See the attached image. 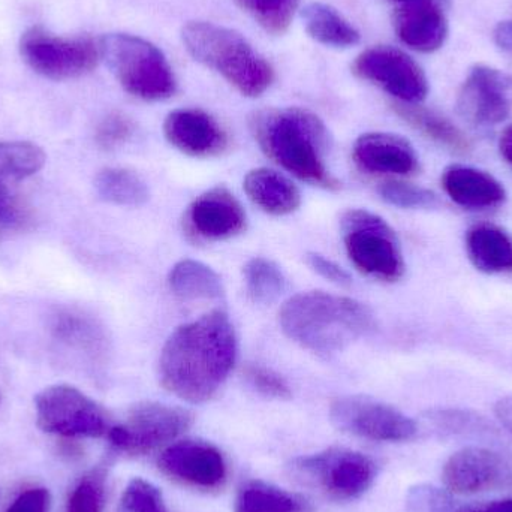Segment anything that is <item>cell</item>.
Wrapping results in <instances>:
<instances>
[{"mask_svg": "<svg viewBox=\"0 0 512 512\" xmlns=\"http://www.w3.org/2000/svg\"><path fill=\"white\" fill-rule=\"evenodd\" d=\"M101 60L125 92L143 101L174 96L177 81L165 54L152 42L131 33H108L99 38Z\"/></svg>", "mask_w": 512, "mask_h": 512, "instance_id": "5", "label": "cell"}, {"mask_svg": "<svg viewBox=\"0 0 512 512\" xmlns=\"http://www.w3.org/2000/svg\"><path fill=\"white\" fill-rule=\"evenodd\" d=\"M442 480L456 495L512 490V457L492 448H463L445 463Z\"/></svg>", "mask_w": 512, "mask_h": 512, "instance_id": "13", "label": "cell"}, {"mask_svg": "<svg viewBox=\"0 0 512 512\" xmlns=\"http://www.w3.org/2000/svg\"><path fill=\"white\" fill-rule=\"evenodd\" d=\"M454 512H512V499L487 502V504L468 505L456 508Z\"/></svg>", "mask_w": 512, "mask_h": 512, "instance_id": "41", "label": "cell"}, {"mask_svg": "<svg viewBox=\"0 0 512 512\" xmlns=\"http://www.w3.org/2000/svg\"><path fill=\"white\" fill-rule=\"evenodd\" d=\"M279 322L292 342L322 357L345 351L376 325L366 304L324 291L301 292L286 300Z\"/></svg>", "mask_w": 512, "mask_h": 512, "instance_id": "3", "label": "cell"}, {"mask_svg": "<svg viewBox=\"0 0 512 512\" xmlns=\"http://www.w3.org/2000/svg\"><path fill=\"white\" fill-rule=\"evenodd\" d=\"M349 261L360 273L397 282L405 273L399 237L387 221L366 209L348 210L340 221Z\"/></svg>", "mask_w": 512, "mask_h": 512, "instance_id": "6", "label": "cell"}, {"mask_svg": "<svg viewBox=\"0 0 512 512\" xmlns=\"http://www.w3.org/2000/svg\"><path fill=\"white\" fill-rule=\"evenodd\" d=\"M433 423L445 432L478 433L489 432V423L484 418L459 409H441L430 414Z\"/></svg>", "mask_w": 512, "mask_h": 512, "instance_id": "36", "label": "cell"}, {"mask_svg": "<svg viewBox=\"0 0 512 512\" xmlns=\"http://www.w3.org/2000/svg\"><path fill=\"white\" fill-rule=\"evenodd\" d=\"M47 161L44 150L30 141H0V182L14 183L32 177Z\"/></svg>", "mask_w": 512, "mask_h": 512, "instance_id": "28", "label": "cell"}, {"mask_svg": "<svg viewBox=\"0 0 512 512\" xmlns=\"http://www.w3.org/2000/svg\"><path fill=\"white\" fill-rule=\"evenodd\" d=\"M393 24L400 41L421 53L439 50L448 36V21L439 0L397 6Z\"/></svg>", "mask_w": 512, "mask_h": 512, "instance_id": "19", "label": "cell"}, {"mask_svg": "<svg viewBox=\"0 0 512 512\" xmlns=\"http://www.w3.org/2000/svg\"><path fill=\"white\" fill-rule=\"evenodd\" d=\"M394 111L415 131L420 132L433 143L460 155L471 152L472 144L468 135L438 111L421 107L420 104H403V102H397L394 105Z\"/></svg>", "mask_w": 512, "mask_h": 512, "instance_id": "23", "label": "cell"}, {"mask_svg": "<svg viewBox=\"0 0 512 512\" xmlns=\"http://www.w3.org/2000/svg\"><path fill=\"white\" fill-rule=\"evenodd\" d=\"M306 259L307 264L315 273H318L324 279L330 280L331 283L345 286L352 282L348 271L340 267L337 262L331 261L330 258H325L324 255L312 252V254H307Z\"/></svg>", "mask_w": 512, "mask_h": 512, "instance_id": "39", "label": "cell"}, {"mask_svg": "<svg viewBox=\"0 0 512 512\" xmlns=\"http://www.w3.org/2000/svg\"><path fill=\"white\" fill-rule=\"evenodd\" d=\"M168 286L182 300H215L224 294L221 276L209 265L182 259L168 274Z\"/></svg>", "mask_w": 512, "mask_h": 512, "instance_id": "25", "label": "cell"}, {"mask_svg": "<svg viewBox=\"0 0 512 512\" xmlns=\"http://www.w3.org/2000/svg\"><path fill=\"white\" fill-rule=\"evenodd\" d=\"M388 2L396 3L397 6L406 5V3L417 2V0H388Z\"/></svg>", "mask_w": 512, "mask_h": 512, "instance_id": "44", "label": "cell"}, {"mask_svg": "<svg viewBox=\"0 0 512 512\" xmlns=\"http://www.w3.org/2000/svg\"><path fill=\"white\" fill-rule=\"evenodd\" d=\"M246 292L256 304H271L285 292L286 277L271 259L256 256L243 268Z\"/></svg>", "mask_w": 512, "mask_h": 512, "instance_id": "29", "label": "cell"}, {"mask_svg": "<svg viewBox=\"0 0 512 512\" xmlns=\"http://www.w3.org/2000/svg\"><path fill=\"white\" fill-rule=\"evenodd\" d=\"M107 498V471L96 468L81 478L69 496L68 512H102Z\"/></svg>", "mask_w": 512, "mask_h": 512, "instance_id": "32", "label": "cell"}, {"mask_svg": "<svg viewBox=\"0 0 512 512\" xmlns=\"http://www.w3.org/2000/svg\"><path fill=\"white\" fill-rule=\"evenodd\" d=\"M164 135L171 146L191 158H216L230 147V135L224 126L198 108L171 111L165 117Z\"/></svg>", "mask_w": 512, "mask_h": 512, "instance_id": "17", "label": "cell"}, {"mask_svg": "<svg viewBox=\"0 0 512 512\" xmlns=\"http://www.w3.org/2000/svg\"><path fill=\"white\" fill-rule=\"evenodd\" d=\"M246 381L256 393L268 399L286 400L291 397V388L280 373L261 364H251L245 370Z\"/></svg>", "mask_w": 512, "mask_h": 512, "instance_id": "34", "label": "cell"}, {"mask_svg": "<svg viewBox=\"0 0 512 512\" xmlns=\"http://www.w3.org/2000/svg\"><path fill=\"white\" fill-rule=\"evenodd\" d=\"M192 415L177 406L144 402L134 406L125 423L111 427V445L122 453L143 456L168 444L191 427Z\"/></svg>", "mask_w": 512, "mask_h": 512, "instance_id": "10", "label": "cell"}, {"mask_svg": "<svg viewBox=\"0 0 512 512\" xmlns=\"http://www.w3.org/2000/svg\"><path fill=\"white\" fill-rule=\"evenodd\" d=\"M119 512H170L161 492L153 484L137 478L123 492Z\"/></svg>", "mask_w": 512, "mask_h": 512, "instance_id": "33", "label": "cell"}, {"mask_svg": "<svg viewBox=\"0 0 512 512\" xmlns=\"http://www.w3.org/2000/svg\"><path fill=\"white\" fill-rule=\"evenodd\" d=\"M511 81L489 66L469 72L457 98L460 116L474 126L499 125L511 113Z\"/></svg>", "mask_w": 512, "mask_h": 512, "instance_id": "15", "label": "cell"}, {"mask_svg": "<svg viewBox=\"0 0 512 512\" xmlns=\"http://www.w3.org/2000/svg\"><path fill=\"white\" fill-rule=\"evenodd\" d=\"M334 426L349 435L376 442H406L417 436L412 418L394 406L364 396L340 397L331 403Z\"/></svg>", "mask_w": 512, "mask_h": 512, "instance_id": "12", "label": "cell"}, {"mask_svg": "<svg viewBox=\"0 0 512 512\" xmlns=\"http://www.w3.org/2000/svg\"><path fill=\"white\" fill-rule=\"evenodd\" d=\"M159 468L173 480L203 490L224 486L228 474L224 454L215 445L195 439L168 447L159 457Z\"/></svg>", "mask_w": 512, "mask_h": 512, "instance_id": "16", "label": "cell"}, {"mask_svg": "<svg viewBox=\"0 0 512 512\" xmlns=\"http://www.w3.org/2000/svg\"><path fill=\"white\" fill-rule=\"evenodd\" d=\"M243 188L249 200L267 215H291L301 206V194L297 185L270 168H255L249 171Z\"/></svg>", "mask_w": 512, "mask_h": 512, "instance_id": "21", "label": "cell"}, {"mask_svg": "<svg viewBox=\"0 0 512 512\" xmlns=\"http://www.w3.org/2000/svg\"><path fill=\"white\" fill-rule=\"evenodd\" d=\"M95 189L101 200L114 206L140 207L150 198L147 183L128 168L110 167L99 171Z\"/></svg>", "mask_w": 512, "mask_h": 512, "instance_id": "27", "label": "cell"}, {"mask_svg": "<svg viewBox=\"0 0 512 512\" xmlns=\"http://www.w3.org/2000/svg\"><path fill=\"white\" fill-rule=\"evenodd\" d=\"M301 483L318 489L334 501L360 498L375 483L376 463L370 457L345 448H330L291 463Z\"/></svg>", "mask_w": 512, "mask_h": 512, "instance_id": "8", "label": "cell"}, {"mask_svg": "<svg viewBox=\"0 0 512 512\" xmlns=\"http://www.w3.org/2000/svg\"><path fill=\"white\" fill-rule=\"evenodd\" d=\"M378 192L385 203L399 209H433L439 204L435 192L402 180H388L379 186Z\"/></svg>", "mask_w": 512, "mask_h": 512, "instance_id": "31", "label": "cell"}, {"mask_svg": "<svg viewBox=\"0 0 512 512\" xmlns=\"http://www.w3.org/2000/svg\"><path fill=\"white\" fill-rule=\"evenodd\" d=\"M352 74L387 92L403 104H420L429 93L423 68L399 48L378 45L355 57Z\"/></svg>", "mask_w": 512, "mask_h": 512, "instance_id": "11", "label": "cell"}, {"mask_svg": "<svg viewBox=\"0 0 512 512\" xmlns=\"http://www.w3.org/2000/svg\"><path fill=\"white\" fill-rule=\"evenodd\" d=\"M441 185L450 200L463 209H495L507 201V191L495 176L468 165L445 168Z\"/></svg>", "mask_w": 512, "mask_h": 512, "instance_id": "20", "label": "cell"}, {"mask_svg": "<svg viewBox=\"0 0 512 512\" xmlns=\"http://www.w3.org/2000/svg\"><path fill=\"white\" fill-rule=\"evenodd\" d=\"M35 411L38 426L53 435L99 438L111 429L105 409L72 385L44 388L36 394Z\"/></svg>", "mask_w": 512, "mask_h": 512, "instance_id": "9", "label": "cell"}, {"mask_svg": "<svg viewBox=\"0 0 512 512\" xmlns=\"http://www.w3.org/2000/svg\"><path fill=\"white\" fill-rule=\"evenodd\" d=\"M24 222V210L8 183L0 182V230H14Z\"/></svg>", "mask_w": 512, "mask_h": 512, "instance_id": "38", "label": "cell"}, {"mask_svg": "<svg viewBox=\"0 0 512 512\" xmlns=\"http://www.w3.org/2000/svg\"><path fill=\"white\" fill-rule=\"evenodd\" d=\"M234 512H315V508L304 496L251 481L240 489Z\"/></svg>", "mask_w": 512, "mask_h": 512, "instance_id": "26", "label": "cell"}, {"mask_svg": "<svg viewBox=\"0 0 512 512\" xmlns=\"http://www.w3.org/2000/svg\"><path fill=\"white\" fill-rule=\"evenodd\" d=\"M237 6L271 35H283L294 20L301 0H234Z\"/></svg>", "mask_w": 512, "mask_h": 512, "instance_id": "30", "label": "cell"}, {"mask_svg": "<svg viewBox=\"0 0 512 512\" xmlns=\"http://www.w3.org/2000/svg\"><path fill=\"white\" fill-rule=\"evenodd\" d=\"M495 414L498 420L501 421L502 426H504L512 436V396L504 397V399L496 403Z\"/></svg>", "mask_w": 512, "mask_h": 512, "instance_id": "42", "label": "cell"}, {"mask_svg": "<svg viewBox=\"0 0 512 512\" xmlns=\"http://www.w3.org/2000/svg\"><path fill=\"white\" fill-rule=\"evenodd\" d=\"M468 258L487 274H512V237L493 224L472 227L465 237Z\"/></svg>", "mask_w": 512, "mask_h": 512, "instance_id": "22", "label": "cell"}, {"mask_svg": "<svg viewBox=\"0 0 512 512\" xmlns=\"http://www.w3.org/2000/svg\"><path fill=\"white\" fill-rule=\"evenodd\" d=\"M239 343L230 316L213 310L177 328L162 348L159 378L189 403L209 402L236 366Z\"/></svg>", "mask_w": 512, "mask_h": 512, "instance_id": "1", "label": "cell"}, {"mask_svg": "<svg viewBox=\"0 0 512 512\" xmlns=\"http://www.w3.org/2000/svg\"><path fill=\"white\" fill-rule=\"evenodd\" d=\"M249 126L262 153L283 170L327 191L340 188L327 167L330 132L315 113L298 107L265 108L252 114Z\"/></svg>", "mask_w": 512, "mask_h": 512, "instance_id": "2", "label": "cell"}, {"mask_svg": "<svg viewBox=\"0 0 512 512\" xmlns=\"http://www.w3.org/2000/svg\"><path fill=\"white\" fill-rule=\"evenodd\" d=\"M406 508L409 512H454L453 499L445 490L432 486L412 487L406 496Z\"/></svg>", "mask_w": 512, "mask_h": 512, "instance_id": "35", "label": "cell"}, {"mask_svg": "<svg viewBox=\"0 0 512 512\" xmlns=\"http://www.w3.org/2000/svg\"><path fill=\"white\" fill-rule=\"evenodd\" d=\"M352 159L361 171L381 176H411L420 168L414 146L388 132H367L352 147Z\"/></svg>", "mask_w": 512, "mask_h": 512, "instance_id": "18", "label": "cell"}, {"mask_svg": "<svg viewBox=\"0 0 512 512\" xmlns=\"http://www.w3.org/2000/svg\"><path fill=\"white\" fill-rule=\"evenodd\" d=\"M182 41L198 63L218 72L243 96L258 98L273 84V66L236 30L210 21H189L183 26Z\"/></svg>", "mask_w": 512, "mask_h": 512, "instance_id": "4", "label": "cell"}, {"mask_svg": "<svg viewBox=\"0 0 512 512\" xmlns=\"http://www.w3.org/2000/svg\"><path fill=\"white\" fill-rule=\"evenodd\" d=\"M499 150H501V155L504 156L505 161L512 167V125L502 132L501 140H499Z\"/></svg>", "mask_w": 512, "mask_h": 512, "instance_id": "43", "label": "cell"}, {"mask_svg": "<svg viewBox=\"0 0 512 512\" xmlns=\"http://www.w3.org/2000/svg\"><path fill=\"white\" fill-rule=\"evenodd\" d=\"M18 50L33 72L54 81L83 77L101 62L99 39L57 35L44 26L29 27L21 35Z\"/></svg>", "mask_w": 512, "mask_h": 512, "instance_id": "7", "label": "cell"}, {"mask_svg": "<svg viewBox=\"0 0 512 512\" xmlns=\"http://www.w3.org/2000/svg\"><path fill=\"white\" fill-rule=\"evenodd\" d=\"M50 492L47 489H30L21 493L6 512H47Z\"/></svg>", "mask_w": 512, "mask_h": 512, "instance_id": "40", "label": "cell"}, {"mask_svg": "<svg viewBox=\"0 0 512 512\" xmlns=\"http://www.w3.org/2000/svg\"><path fill=\"white\" fill-rule=\"evenodd\" d=\"M134 134V123L125 114L113 113L105 117L96 129V141L105 150L116 149Z\"/></svg>", "mask_w": 512, "mask_h": 512, "instance_id": "37", "label": "cell"}, {"mask_svg": "<svg viewBox=\"0 0 512 512\" xmlns=\"http://www.w3.org/2000/svg\"><path fill=\"white\" fill-rule=\"evenodd\" d=\"M301 17L307 35L319 44L333 48H349L360 42L361 36L357 27L327 3H309L301 11Z\"/></svg>", "mask_w": 512, "mask_h": 512, "instance_id": "24", "label": "cell"}, {"mask_svg": "<svg viewBox=\"0 0 512 512\" xmlns=\"http://www.w3.org/2000/svg\"><path fill=\"white\" fill-rule=\"evenodd\" d=\"M248 216L236 195L216 186L192 201L183 218L186 234L195 242H227L246 230Z\"/></svg>", "mask_w": 512, "mask_h": 512, "instance_id": "14", "label": "cell"}]
</instances>
